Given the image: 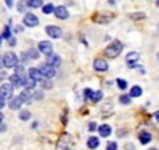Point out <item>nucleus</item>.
Instances as JSON below:
<instances>
[{
	"instance_id": "obj_23",
	"label": "nucleus",
	"mask_w": 159,
	"mask_h": 150,
	"mask_svg": "<svg viewBox=\"0 0 159 150\" xmlns=\"http://www.w3.org/2000/svg\"><path fill=\"white\" fill-rule=\"evenodd\" d=\"M42 11H44V14H52V13H55V7H53L52 3L44 5V7H42Z\"/></svg>"
},
{
	"instance_id": "obj_32",
	"label": "nucleus",
	"mask_w": 159,
	"mask_h": 150,
	"mask_svg": "<svg viewBox=\"0 0 159 150\" xmlns=\"http://www.w3.org/2000/svg\"><path fill=\"white\" fill-rule=\"evenodd\" d=\"M143 17H145V14H143V13H139V14H131V19H134V21H136V19H143Z\"/></svg>"
},
{
	"instance_id": "obj_1",
	"label": "nucleus",
	"mask_w": 159,
	"mask_h": 150,
	"mask_svg": "<svg viewBox=\"0 0 159 150\" xmlns=\"http://www.w3.org/2000/svg\"><path fill=\"white\" fill-rule=\"evenodd\" d=\"M73 147V139L69 134H62L56 144V150H72Z\"/></svg>"
},
{
	"instance_id": "obj_37",
	"label": "nucleus",
	"mask_w": 159,
	"mask_h": 150,
	"mask_svg": "<svg viewBox=\"0 0 159 150\" xmlns=\"http://www.w3.org/2000/svg\"><path fill=\"white\" fill-rule=\"evenodd\" d=\"M3 106H5V99H3L2 96H0V110H2Z\"/></svg>"
},
{
	"instance_id": "obj_38",
	"label": "nucleus",
	"mask_w": 159,
	"mask_h": 150,
	"mask_svg": "<svg viewBox=\"0 0 159 150\" xmlns=\"http://www.w3.org/2000/svg\"><path fill=\"white\" fill-rule=\"evenodd\" d=\"M3 36H5V38H10V28H8V27L5 28V31H3Z\"/></svg>"
},
{
	"instance_id": "obj_34",
	"label": "nucleus",
	"mask_w": 159,
	"mask_h": 150,
	"mask_svg": "<svg viewBox=\"0 0 159 150\" xmlns=\"http://www.w3.org/2000/svg\"><path fill=\"white\" fill-rule=\"evenodd\" d=\"M108 150H117V144L116 142H108Z\"/></svg>"
},
{
	"instance_id": "obj_27",
	"label": "nucleus",
	"mask_w": 159,
	"mask_h": 150,
	"mask_svg": "<svg viewBox=\"0 0 159 150\" xmlns=\"http://www.w3.org/2000/svg\"><path fill=\"white\" fill-rule=\"evenodd\" d=\"M102 99H103V92L102 91H97V92L92 94V102H100Z\"/></svg>"
},
{
	"instance_id": "obj_15",
	"label": "nucleus",
	"mask_w": 159,
	"mask_h": 150,
	"mask_svg": "<svg viewBox=\"0 0 159 150\" xmlns=\"http://www.w3.org/2000/svg\"><path fill=\"white\" fill-rule=\"evenodd\" d=\"M28 75H30L31 78H34L36 82H38V80H42V77H44L42 72H41V69H36V67H31V69L28 70Z\"/></svg>"
},
{
	"instance_id": "obj_11",
	"label": "nucleus",
	"mask_w": 159,
	"mask_h": 150,
	"mask_svg": "<svg viewBox=\"0 0 159 150\" xmlns=\"http://www.w3.org/2000/svg\"><path fill=\"white\" fill-rule=\"evenodd\" d=\"M55 16H56L58 19H61V21H66V19L69 17V11H67L66 7H56V8H55Z\"/></svg>"
},
{
	"instance_id": "obj_4",
	"label": "nucleus",
	"mask_w": 159,
	"mask_h": 150,
	"mask_svg": "<svg viewBox=\"0 0 159 150\" xmlns=\"http://www.w3.org/2000/svg\"><path fill=\"white\" fill-rule=\"evenodd\" d=\"M13 89H14V86L11 83H5V85L0 86V96H2L3 99H11L13 97Z\"/></svg>"
},
{
	"instance_id": "obj_29",
	"label": "nucleus",
	"mask_w": 159,
	"mask_h": 150,
	"mask_svg": "<svg viewBox=\"0 0 159 150\" xmlns=\"http://www.w3.org/2000/svg\"><path fill=\"white\" fill-rule=\"evenodd\" d=\"M117 85H119V88H120L122 91H125V89H126V86H128V83H126L125 80H122V78H119V80H117Z\"/></svg>"
},
{
	"instance_id": "obj_33",
	"label": "nucleus",
	"mask_w": 159,
	"mask_h": 150,
	"mask_svg": "<svg viewBox=\"0 0 159 150\" xmlns=\"http://www.w3.org/2000/svg\"><path fill=\"white\" fill-rule=\"evenodd\" d=\"M92 94H94V92H92L91 89H86V91H84V97L89 99V100H92Z\"/></svg>"
},
{
	"instance_id": "obj_21",
	"label": "nucleus",
	"mask_w": 159,
	"mask_h": 150,
	"mask_svg": "<svg viewBox=\"0 0 159 150\" xmlns=\"http://www.w3.org/2000/svg\"><path fill=\"white\" fill-rule=\"evenodd\" d=\"M139 138H140V142H142V144H148V142L151 141V134L147 133V131H142V133L139 134Z\"/></svg>"
},
{
	"instance_id": "obj_18",
	"label": "nucleus",
	"mask_w": 159,
	"mask_h": 150,
	"mask_svg": "<svg viewBox=\"0 0 159 150\" xmlns=\"http://www.w3.org/2000/svg\"><path fill=\"white\" fill-rule=\"evenodd\" d=\"M20 99H22V102H31V99H33V94L30 92V89H25V91H22V94L19 96Z\"/></svg>"
},
{
	"instance_id": "obj_45",
	"label": "nucleus",
	"mask_w": 159,
	"mask_h": 150,
	"mask_svg": "<svg viewBox=\"0 0 159 150\" xmlns=\"http://www.w3.org/2000/svg\"><path fill=\"white\" fill-rule=\"evenodd\" d=\"M148 150H156V148H148Z\"/></svg>"
},
{
	"instance_id": "obj_19",
	"label": "nucleus",
	"mask_w": 159,
	"mask_h": 150,
	"mask_svg": "<svg viewBox=\"0 0 159 150\" xmlns=\"http://www.w3.org/2000/svg\"><path fill=\"white\" fill-rule=\"evenodd\" d=\"M100 145V141H98V138H95V136H91L89 139H88V147L89 148H97Z\"/></svg>"
},
{
	"instance_id": "obj_16",
	"label": "nucleus",
	"mask_w": 159,
	"mask_h": 150,
	"mask_svg": "<svg viewBox=\"0 0 159 150\" xmlns=\"http://www.w3.org/2000/svg\"><path fill=\"white\" fill-rule=\"evenodd\" d=\"M22 103H24V102H22L20 97H11V100H10V108H11V110H19Z\"/></svg>"
},
{
	"instance_id": "obj_3",
	"label": "nucleus",
	"mask_w": 159,
	"mask_h": 150,
	"mask_svg": "<svg viewBox=\"0 0 159 150\" xmlns=\"http://www.w3.org/2000/svg\"><path fill=\"white\" fill-rule=\"evenodd\" d=\"M17 56H16V53H13V52H8V53H5L3 55V64H5V67H16L17 66Z\"/></svg>"
},
{
	"instance_id": "obj_40",
	"label": "nucleus",
	"mask_w": 159,
	"mask_h": 150,
	"mask_svg": "<svg viewBox=\"0 0 159 150\" xmlns=\"http://www.w3.org/2000/svg\"><path fill=\"white\" fill-rule=\"evenodd\" d=\"M154 119H156V122H159V111L154 113Z\"/></svg>"
},
{
	"instance_id": "obj_12",
	"label": "nucleus",
	"mask_w": 159,
	"mask_h": 150,
	"mask_svg": "<svg viewBox=\"0 0 159 150\" xmlns=\"http://www.w3.org/2000/svg\"><path fill=\"white\" fill-rule=\"evenodd\" d=\"M10 83L14 86V88H22L24 86V83H25V80L22 78V77H19V75H11L10 77Z\"/></svg>"
},
{
	"instance_id": "obj_31",
	"label": "nucleus",
	"mask_w": 159,
	"mask_h": 150,
	"mask_svg": "<svg viewBox=\"0 0 159 150\" xmlns=\"http://www.w3.org/2000/svg\"><path fill=\"white\" fill-rule=\"evenodd\" d=\"M41 85H42L45 89H50V88H52V82H48V80H42Z\"/></svg>"
},
{
	"instance_id": "obj_6",
	"label": "nucleus",
	"mask_w": 159,
	"mask_h": 150,
	"mask_svg": "<svg viewBox=\"0 0 159 150\" xmlns=\"http://www.w3.org/2000/svg\"><path fill=\"white\" fill-rule=\"evenodd\" d=\"M112 17H114V16L109 14V13H98V14L94 16V21L98 22V24H108V22L112 21Z\"/></svg>"
},
{
	"instance_id": "obj_47",
	"label": "nucleus",
	"mask_w": 159,
	"mask_h": 150,
	"mask_svg": "<svg viewBox=\"0 0 159 150\" xmlns=\"http://www.w3.org/2000/svg\"><path fill=\"white\" fill-rule=\"evenodd\" d=\"M157 58H159V55H157Z\"/></svg>"
},
{
	"instance_id": "obj_46",
	"label": "nucleus",
	"mask_w": 159,
	"mask_h": 150,
	"mask_svg": "<svg viewBox=\"0 0 159 150\" xmlns=\"http://www.w3.org/2000/svg\"><path fill=\"white\" fill-rule=\"evenodd\" d=\"M0 41H2V38H0Z\"/></svg>"
},
{
	"instance_id": "obj_13",
	"label": "nucleus",
	"mask_w": 159,
	"mask_h": 150,
	"mask_svg": "<svg viewBox=\"0 0 159 150\" xmlns=\"http://www.w3.org/2000/svg\"><path fill=\"white\" fill-rule=\"evenodd\" d=\"M94 69L98 70V72H105V70H108V63H106L105 59L98 58V59L94 61Z\"/></svg>"
},
{
	"instance_id": "obj_25",
	"label": "nucleus",
	"mask_w": 159,
	"mask_h": 150,
	"mask_svg": "<svg viewBox=\"0 0 159 150\" xmlns=\"http://www.w3.org/2000/svg\"><path fill=\"white\" fill-rule=\"evenodd\" d=\"M129 96H131V97H139V96H142V89H140V86H133Z\"/></svg>"
},
{
	"instance_id": "obj_7",
	"label": "nucleus",
	"mask_w": 159,
	"mask_h": 150,
	"mask_svg": "<svg viewBox=\"0 0 159 150\" xmlns=\"http://www.w3.org/2000/svg\"><path fill=\"white\" fill-rule=\"evenodd\" d=\"M24 24H25L27 27H36V25L39 24V21H38V17H36L34 14L27 13V14L24 16Z\"/></svg>"
},
{
	"instance_id": "obj_24",
	"label": "nucleus",
	"mask_w": 159,
	"mask_h": 150,
	"mask_svg": "<svg viewBox=\"0 0 159 150\" xmlns=\"http://www.w3.org/2000/svg\"><path fill=\"white\" fill-rule=\"evenodd\" d=\"M27 58H31V59H38L39 58V52H36L34 49H30L27 52Z\"/></svg>"
},
{
	"instance_id": "obj_9",
	"label": "nucleus",
	"mask_w": 159,
	"mask_h": 150,
	"mask_svg": "<svg viewBox=\"0 0 159 150\" xmlns=\"http://www.w3.org/2000/svg\"><path fill=\"white\" fill-rule=\"evenodd\" d=\"M45 31H47V35H48L50 38H55V39L61 38V35H62L61 28H58V27H55V25H48V27L45 28Z\"/></svg>"
},
{
	"instance_id": "obj_39",
	"label": "nucleus",
	"mask_w": 159,
	"mask_h": 150,
	"mask_svg": "<svg viewBox=\"0 0 159 150\" xmlns=\"http://www.w3.org/2000/svg\"><path fill=\"white\" fill-rule=\"evenodd\" d=\"M5 3L7 7H13V0H5Z\"/></svg>"
},
{
	"instance_id": "obj_2",
	"label": "nucleus",
	"mask_w": 159,
	"mask_h": 150,
	"mask_svg": "<svg viewBox=\"0 0 159 150\" xmlns=\"http://www.w3.org/2000/svg\"><path fill=\"white\" fill-rule=\"evenodd\" d=\"M122 50H123V44H122L120 41H114V42L106 49V55H108L109 58H116V56L120 55Z\"/></svg>"
},
{
	"instance_id": "obj_35",
	"label": "nucleus",
	"mask_w": 159,
	"mask_h": 150,
	"mask_svg": "<svg viewBox=\"0 0 159 150\" xmlns=\"http://www.w3.org/2000/svg\"><path fill=\"white\" fill-rule=\"evenodd\" d=\"M28 7V3H24V2H20L19 3V11H25V8Z\"/></svg>"
},
{
	"instance_id": "obj_14",
	"label": "nucleus",
	"mask_w": 159,
	"mask_h": 150,
	"mask_svg": "<svg viewBox=\"0 0 159 150\" xmlns=\"http://www.w3.org/2000/svg\"><path fill=\"white\" fill-rule=\"evenodd\" d=\"M47 64H50V66H53V67H58V66L61 64V58H59L58 55L50 53V55H47Z\"/></svg>"
},
{
	"instance_id": "obj_26",
	"label": "nucleus",
	"mask_w": 159,
	"mask_h": 150,
	"mask_svg": "<svg viewBox=\"0 0 159 150\" xmlns=\"http://www.w3.org/2000/svg\"><path fill=\"white\" fill-rule=\"evenodd\" d=\"M16 75H19V77H22L24 80L27 78V75H25V70H24V67H22V66H19V64L16 66Z\"/></svg>"
},
{
	"instance_id": "obj_43",
	"label": "nucleus",
	"mask_w": 159,
	"mask_h": 150,
	"mask_svg": "<svg viewBox=\"0 0 159 150\" xmlns=\"http://www.w3.org/2000/svg\"><path fill=\"white\" fill-rule=\"evenodd\" d=\"M2 119H3V116H2V114H0V124H2Z\"/></svg>"
},
{
	"instance_id": "obj_8",
	"label": "nucleus",
	"mask_w": 159,
	"mask_h": 150,
	"mask_svg": "<svg viewBox=\"0 0 159 150\" xmlns=\"http://www.w3.org/2000/svg\"><path fill=\"white\" fill-rule=\"evenodd\" d=\"M139 58H140V55H139L137 52H129V53L126 55V63H128V67H136V64H137Z\"/></svg>"
},
{
	"instance_id": "obj_10",
	"label": "nucleus",
	"mask_w": 159,
	"mask_h": 150,
	"mask_svg": "<svg viewBox=\"0 0 159 150\" xmlns=\"http://www.w3.org/2000/svg\"><path fill=\"white\" fill-rule=\"evenodd\" d=\"M38 50L42 52V53H45V55H50L52 50H53V45H52V42H48V41H41L39 45H38Z\"/></svg>"
},
{
	"instance_id": "obj_41",
	"label": "nucleus",
	"mask_w": 159,
	"mask_h": 150,
	"mask_svg": "<svg viewBox=\"0 0 159 150\" xmlns=\"http://www.w3.org/2000/svg\"><path fill=\"white\" fill-rule=\"evenodd\" d=\"M3 130H7V127L3 124H0V131H3Z\"/></svg>"
},
{
	"instance_id": "obj_20",
	"label": "nucleus",
	"mask_w": 159,
	"mask_h": 150,
	"mask_svg": "<svg viewBox=\"0 0 159 150\" xmlns=\"http://www.w3.org/2000/svg\"><path fill=\"white\" fill-rule=\"evenodd\" d=\"M36 86V80L34 78H31L30 77V75H28V77L25 78V83H24V88H27V89H33Z\"/></svg>"
},
{
	"instance_id": "obj_30",
	"label": "nucleus",
	"mask_w": 159,
	"mask_h": 150,
	"mask_svg": "<svg viewBox=\"0 0 159 150\" xmlns=\"http://www.w3.org/2000/svg\"><path fill=\"white\" fill-rule=\"evenodd\" d=\"M123 105H128L129 102H131V96H120V99H119Z\"/></svg>"
},
{
	"instance_id": "obj_5",
	"label": "nucleus",
	"mask_w": 159,
	"mask_h": 150,
	"mask_svg": "<svg viewBox=\"0 0 159 150\" xmlns=\"http://www.w3.org/2000/svg\"><path fill=\"white\" fill-rule=\"evenodd\" d=\"M41 72H42V75H44V77L45 78H52V77H55V75H56V70H55V67L53 66H50V64H42L41 67Z\"/></svg>"
},
{
	"instance_id": "obj_17",
	"label": "nucleus",
	"mask_w": 159,
	"mask_h": 150,
	"mask_svg": "<svg viewBox=\"0 0 159 150\" xmlns=\"http://www.w3.org/2000/svg\"><path fill=\"white\" fill-rule=\"evenodd\" d=\"M98 133H100V136H103V138L109 136V134H111V125H100V127H98Z\"/></svg>"
},
{
	"instance_id": "obj_42",
	"label": "nucleus",
	"mask_w": 159,
	"mask_h": 150,
	"mask_svg": "<svg viewBox=\"0 0 159 150\" xmlns=\"http://www.w3.org/2000/svg\"><path fill=\"white\" fill-rule=\"evenodd\" d=\"M2 66H5V64H3V58H0V67Z\"/></svg>"
},
{
	"instance_id": "obj_22",
	"label": "nucleus",
	"mask_w": 159,
	"mask_h": 150,
	"mask_svg": "<svg viewBox=\"0 0 159 150\" xmlns=\"http://www.w3.org/2000/svg\"><path fill=\"white\" fill-rule=\"evenodd\" d=\"M27 3L31 8H39V7H42V0H27Z\"/></svg>"
},
{
	"instance_id": "obj_36",
	"label": "nucleus",
	"mask_w": 159,
	"mask_h": 150,
	"mask_svg": "<svg viewBox=\"0 0 159 150\" xmlns=\"http://www.w3.org/2000/svg\"><path fill=\"white\" fill-rule=\"evenodd\" d=\"M89 130H91V131L97 130V124H95V122H91V124H89Z\"/></svg>"
},
{
	"instance_id": "obj_28",
	"label": "nucleus",
	"mask_w": 159,
	"mask_h": 150,
	"mask_svg": "<svg viewBox=\"0 0 159 150\" xmlns=\"http://www.w3.org/2000/svg\"><path fill=\"white\" fill-rule=\"evenodd\" d=\"M30 111H27V110H24V111H20V114H19V117L22 119V120H28L30 119Z\"/></svg>"
},
{
	"instance_id": "obj_44",
	"label": "nucleus",
	"mask_w": 159,
	"mask_h": 150,
	"mask_svg": "<svg viewBox=\"0 0 159 150\" xmlns=\"http://www.w3.org/2000/svg\"><path fill=\"white\" fill-rule=\"evenodd\" d=\"M156 3H157V7H159V0H157V2H156Z\"/></svg>"
}]
</instances>
